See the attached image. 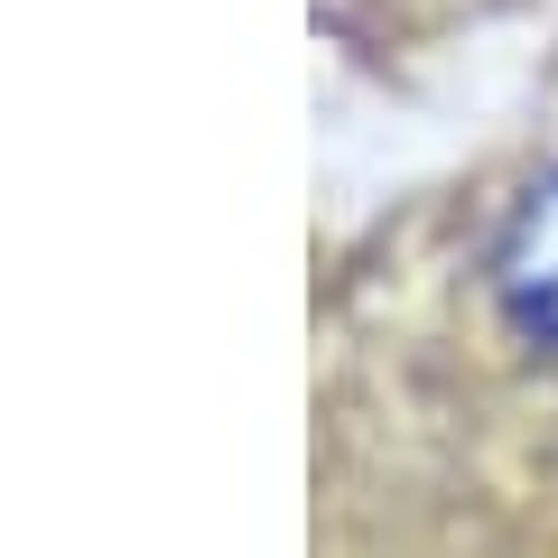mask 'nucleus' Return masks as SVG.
I'll return each instance as SVG.
<instances>
[{
    "label": "nucleus",
    "mask_w": 558,
    "mask_h": 558,
    "mask_svg": "<svg viewBox=\"0 0 558 558\" xmlns=\"http://www.w3.org/2000/svg\"><path fill=\"white\" fill-rule=\"evenodd\" d=\"M484 279H494L502 317H512L531 344H558V168H549V178H531V186L512 196V215H502V233H494Z\"/></svg>",
    "instance_id": "f257e3e1"
}]
</instances>
